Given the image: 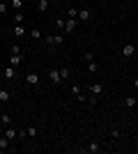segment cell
Instances as JSON below:
<instances>
[{
    "label": "cell",
    "instance_id": "cell-17",
    "mask_svg": "<svg viewBox=\"0 0 138 154\" xmlns=\"http://www.w3.org/2000/svg\"><path fill=\"white\" fill-rule=\"evenodd\" d=\"M69 92H72V94L76 97V99H78V97L83 94V92H81V85H78V83H74V85H72V90H69Z\"/></svg>",
    "mask_w": 138,
    "mask_h": 154
},
{
    "label": "cell",
    "instance_id": "cell-3",
    "mask_svg": "<svg viewBox=\"0 0 138 154\" xmlns=\"http://www.w3.org/2000/svg\"><path fill=\"white\" fill-rule=\"evenodd\" d=\"M5 138H7L9 143H12V140H16V138H19V131H16L14 127H5Z\"/></svg>",
    "mask_w": 138,
    "mask_h": 154
},
{
    "label": "cell",
    "instance_id": "cell-15",
    "mask_svg": "<svg viewBox=\"0 0 138 154\" xmlns=\"http://www.w3.org/2000/svg\"><path fill=\"white\" fill-rule=\"evenodd\" d=\"M0 122H2V127H12V117L7 115V113H2V115H0Z\"/></svg>",
    "mask_w": 138,
    "mask_h": 154
},
{
    "label": "cell",
    "instance_id": "cell-7",
    "mask_svg": "<svg viewBox=\"0 0 138 154\" xmlns=\"http://www.w3.org/2000/svg\"><path fill=\"white\" fill-rule=\"evenodd\" d=\"M26 83L28 85H39V74H35V71L26 74Z\"/></svg>",
    "mask_w": 138,
    "mask_h": 154
},
{
    "label": "cell",
    "instance_id": "cell-5",
    "mask_svg": "<svg viewBox=\"0 0 138 154\" xmlns=\"http://www.w3.org/2000/svg\"><path fill=\"white\" fill-rule=\"evenodd\" d=\"M76 23H78V19H69V21H65V35H72V32L76 30Z\"/></svg>",
    "mask_w": 138,
    "mask_h": 154
},
{
    "label": "cell",
    "instance_id": "cell-26",
    "mask_svg": "<svg viewBox=\"0 0 138 154\" xmlns=\"http://www.w3.org/2000/svg\"><path fill=\"white\" fill-rule=\"evenodd\" d=\"M55 26H58L60 30H65V19H58V21H55Z\"/></svg>",
    "mask_w": 138,
    "mask_h": 154
},
{
    "label": "cell",
    "instance_id": "cell-1",
    "mask_svg": "<svg viewBox=\"0 0 138 154\" xmlns=\"http://www.w3.org/2000/svg\"><path fill=\"white\" fill-rule=\"evenodd\" d=\"M44 42L48 44V48H55V46H62V44H65V35H60V32H58V35H46Z\"/></svg>",
    "mask_w": 138,
    "mask_h": 154
},
{
    "label": "cell",
    "instance_id": "cell-10",
    "mask_svg": "<svg viewBox=\"0 0 138 154\" xmlns=\"http://www.w3.org/2000/svg\"><path fill=\"white\" fill-rule=\"evenodd\" d=\"M124 106H127V108H136V106H138V99L133 94H127L124 97Z\"/></svg>",
    "mask_w": 138,
    "mask_h": 154
},
{
    "label": "cell",
    "instance_id": "cell-27",
    "mask_svg": "<svg viewBox=\"0 0 138 154\" xmlns=\"http://www.w3.org/2000/svg\"><path fill=\"white\" fill-rule=\"evenodd\" d=\"M0 14H7V2H2V0H0Z\"/></svg>",
    "mask_w": 138,
    "mask_h": 154
},
{
    "label": "cell",
    "instance_id": "cell-6",
    "mask_svg": "<svg viewBox=\"0 0 138 154\" xmlns=\"http://www.w3.org/2000/svg\"><path fill=\"white\" fill-rule=\"evenodd\" d=\"M48 78H51L53 85H60V83H62V78H60V69H51V71H48Z\"/></svg>",
    "mask_w": 138,
    "mask_h": 154
},
{
    "label": "cell",
    "instance_id": "cell-11",
    "mask_svg": "<svg viewBox=\"0 0 138 154\" xmlns=\"http://www.w3.org/2000/svg\"><path fill=\"white\" fill-rule=\"evenodd\" d=\"M78 21H92V12L90 9H78Z\"/></svg>",
    "mask_w": 138,
    "mask_h": 154
},
{
    "label": "cell",
    "instance_id": "cell-29",
    "mask_svg": "<svg viewBox=\"0 0 138 154\" xmlns=\"http://www.w3.org/2000/svg\"><path fill=\"white\" fill-rule=\"evenodd\" d=\"M111 138H120V131H118V129H111Z\"/></svg>",
    "mask_w": 138,
    "mask_h": 154
},
{
    "label": "cell",
    "instance_id": "cell-16",
    "mask_svg": "<svg viewBox=\"0 0 138 154\" xmlns=\"http://www.w3.org/2000/svg\"><path fill=\"white\" fill-rule=\"evenodd\" d=\"M26 131H28V138H37V134H39V131H37V127H26Z\"/></svg>",
    "mask_w": 138,
    "mask_h": 154
},
{
    "label": "cell",
    "instance_id": "cell-20",
    "mask_svg": "<svg viewBox=\"0 0 138 154\" xmlns=\"http://www.w3.org/2000/svg\"><path fill=\"white\" fill-rule=\"evenodd\" d=\"M5 149H9V140L2 136V138H0V152H5Z\"/></svg>",
    "mask_w": 138,
    "mask_h": 154
},
{
    "label": "cell",
    "instance_id": "cell-22",
    "mask_svg": "<svg viewBox=\"0 0 138 154\" xmlns=\"http://www.w3.org/2000/svg\"><path fill=\"white\" fill-rule=\"evenodd\" d=\"M23 21H26V16H23L21 12H16V14H14V23H23Z\"/></svg>",
    "mask_w": 138,
    "mask_h": 154
},
{
    "label": "cell",
    "instance_id": "cell-24",
    "mask_svg": "<svg viewBox=\"0 0 138 154\" xmlns=\"http://www.w3.org/2000/svg\"><path fill=\"white\" fill-rule=\"evenodd\" d=\"M60 78H62V81H67V78H69V69H67V67H62V69H60Z\"/></svg>",
    "mask_w": 138,
    "mask_h": 154
},
{
    "label": "cell",
    "instance_id": "cell-13",
    "mask_svg": "<svg viewBox=\"0 0 138 154\" xmlns=\"http://www.w3.org/2000/svg\"><path fill=\"white\" fill-rule=\"evenodd\" d=\"M37 9H39V14H46L48 12V0H39V2H37Z\"/></svg>",
    "mask_w": 138,
    "mask_h": 154
},
{
    "label": "cell",
    "instance_id": "cell-25",
    "mask_svg": "<svg viewBox=\"0 0 138 154\" xmlns=\"http://www.w3.org/2000/svg\"><path fill=\"white\" fill-rule=\"evenodd\" d=\"M69 19H78V9L76 7H69Z\"/></svg>",
    "mask_w": 138,
    "mask_h": 154
},
{
    "label": "cell",
    "instance_id": "cell-23",
    "mask_svg": "<svg viewBox=\"0 0 138 154\" xmlns=\"http://www.w3.org/2000/svg\"><path fill=\"white\" fill-rule=\"evenodd\" d=\"M12 7L16 12H21V7H23V0H12Z\"/></svg>",
    "mask_w": 138,
    "mask_h": 154
},
{
    "label": "cell",
    "instance_id": "cell-28",
    "mask_svg": "<svg viewBox=\"0 0 138 154\" xmlns=\"http://www.w3.org/2000/svg\"><path fill=\"white\" fill-rule=\"evenodd\" d=\"M19 53H21V46L14 44V46H12V55H19Z\"/></svg>",
    "mask_w": 138,
    "mask_h": 154
},
{
    "label": "cell",
    "instance_id": "cell-4",
    "mask_svg": "<svg viewBox=\"0 0 138 154\" xmlns=\"http://www.w3.org/2000/svg\"><path fill=\"white\" fill-rule=\"evenodd\" d=\"M87 92H90L92 97H99L101 92H104V85H101V83H92L90 88H87Z\"/></svg>",
    "mask_w": 138,
    "mask_h": 154
},
{
    "label": "cell",
    "instance_id": "cell-19",
    "mask_svg": "<svg viewBox=\"0 0 138 154\" xmlns=\"http://www.w3.org/2000/svg\"><path fill=\"white\" fill-rule=\"evenodd\" d=\"M9 64H12V67H19L21 64V55H9Z\"/></svg>",
    "mask_w": 138,
    "mask_h": 154
},
{
    "label": "cell",
    "instance_id": "cell-31",
    "mask_svg": "<svg viewBox=\"0 0 138 154\" xmlns=\"http://www.w3.org/2000/svg\"><path fill=\"white\" fill-rule=\"evenodd\" d=\"M133 88H136V90H138V76L133 78Z\"/></svg>",
    "mask_w": 138,
    "mask_h": 154
},
{
    "label": "cell",
    "instance_id": "cell-9",
    "mask_svg": "<svg viewBox=\"0 0 138 154\" xmlns=\"http://www.w3.org/2000/svg\"><path fill=\"white\" fill-rule=\"evenodd\" d=\"M133 53H136V46L133 44H124L122 46V55H124V58H131Z\"/></svg>",
    "mask_w": 138,
    "mask_h": 154
},
{
    "label": "cell",
    "instance_id": "cell-18",
    "mask_svg": "<svg viewBox=\"0 0 138 154\" xmlns=\"http://www.w3.org/2000/svg\"><path fill=\"white\" fill-rule=\"evenodd\" d=\"M30 37H32V39H41L44 35H41V30H39V28H32V30H30Z\"/></svg>",
    "mask_w": 138,
    "mask_h": 154
},
{
    "label": "cell",
    "instance_id": "cell-2",
    "mask_svg": "<svg viewBox=\"0 0 138 154\" xmlns=\"http://www.w3.org/2000/svg\"><path fill=\"white\" fill-rule=\"evenodd\" d=\"M2 78H5V81H14V78H16V67H12V64L5 67V69H2Z\"/></svg>",
    "mask_w": 138,
    "mask_h": 154
},
{
    "label": "cell",
    "instance_id": "cell-12",
    "mask_svg": "<svg viewBox=\"0 0 138 154\" xmlns=\"http://www.w3.org/2000/svg\"><path fill=\"white\" fill-rule=\"evenodd\" d=\"M99 149H101V145H99V143H94V140H92V143H87L85 152H90V154H97Z\"/></svg>",
    "mask_w": 138,
    "mask_h": 154
},
{
    "label": "cell",
    "instance_id": "cell-21",
    "mask_svg": "<svg viewBox=\"0 0 138 154\" xmlns=\"http://www.w3.org/2000/svg\"><path fill=\"white\" fill-rule=\"evenodd\" d=\"M97 62H94V60H92V62H87V74H97Z\"/></svg>",
    "mask_w": 138,
    "mask_h": 154
},
{
    "label": "cell",
    "instance_id": "cell-30",
    "mask_svg": "<svg viewBox=\"0 0 138 154\" xmlns=\"http://www.w3.org/2000/svg\"><path fill=\"white\" fill-rule=\"evenodd\" d=\"M94 60V53H85V62H92Z\"/></svg>",
    "mask_w": 138,
    "mask_h": 154
},
{
    "label": "cell",
    "instance_id": "cell-8",
    "mask_svg": "<svg viewBox=\"0 0 138 154\" xmlns=\"http://www.w3.org/2000/svg\"><path fill=\"white\" fill-rule=\"evenodd\" d=\"M9 99H12V92L5 90V88H0V103L5 106V103H9Z\"/></svg>",
    "mask_w": 138,
    "mask_h": 154
},
{
    "label": "cell",
    "instance_id": "cell-14",
    "mask_svg": "<svg viewBox=\"0 0 138 154\" xmlns=\"http://www.w3.org/2000/svg\"><path fill=\"white\" fill-rule=\"evenodd\" d=\"M14 35H16V37H23V35H26V28L21 26V23H14Z\"/></svg>",
    "mask_w": 138,
    "mask_h": 154
}]
</instances>
